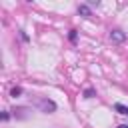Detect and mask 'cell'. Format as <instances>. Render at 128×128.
<instances>
[{"label": "cell", "instance_id": "cell-1", "mask_svg": "<svg viewBox=\"0 0 128 128\" xmlns=\"http://www.w3.org/2000/svg\"><path fill=\"white\" fill-rule=\"evenodd\" d=\"M36 106H38V110L44 112V114H52V112H56V102L50 100V98H38V100H36Z\"/></svg>", "mask_w": 128, "mask_h": 128}, {"label": "cell", "instance_id": "cell-2", "mask_svg": "<svg viewBox=\"0 0 128 128\" xmlns=\"http://www.w3.org/2000/svg\"><path fill=\"white\" fill-rule=\"evenodd\" d=\"M110 40H112V42H116V44H120V42H124V40H126V32H122L120 28H116V30H112V32H110Z\"/></svg>", "mask_w": 128, "mask_h": 128}, {"label": "cell", "instance_id": "cell-3", "mask_svg": "<svg viewBox=\"0 0 128 128\" xmlns=\"http://www.w3.org/2000/svg\"><path fill=\"white\" fill-rule=\"evenodd\" d=\"M12 112H14V116H16V118H20V120H24V118H28V116H30V108H24V106L14 108Z\"/></svg>", "mask_w": 128, "mask_h": 128}, {"label": "cell", "instance_id": "cell-4", "mask_svg": "<svg viewBox=\"0 0 128 128\" xmlns=\"http://www.w3.org/2000/svg\"><path fill=\"white\" fill-rule=\"evenodd\" d=\"M78 14H82V16H92V12H90V8H88L86 4H80V6H78Z\"/></svg>", "mask_w": 128, "mask_h": 128}, {"label": "cell", "instance_id": "cell-5", "mask_svg": "<svg viewBox=\"0 0 128 128\" xmlns=\"http://www.w3.org/2000/svg\"><path fill=\"white\" fill-rule=\"evenodd\" d=\"M10 96H12V98H18V96H22V88H20V86H14V88L10 90Z\"/></svg>", "mask_w": 128, "mask_h": 128}, {"label": "cell", "instance_id": "cell-6", "mask_svg": "<svg viewBox=\"0 0 128 128\" xmlns=\"http://www.w3.org/2000/svg\"><path fill=\"white\" fill-rule=\"evenodd\" d=\"M114 108H116V112H120V114H124V116H128V106H124V104H116Z\"/></svg>", "mask_w": 128, "mask_h": 128}, {"label": "cell", "instance_id": "cell-7", "mask_svg": "<svg viewBox=\"0 0 128 128\" xmlns=\"http://www.w3.org/2000/svg\"><path fill=\"white\" fill-rule=\"evenodd\" d=\"M92 96H94V90H92V88L84 90V98H92Z\"/></svg>", "mask_w": 128, "mask_h": 128}, {"label": "cell", "instance_id": "cell-8", "mask_svg": "<svg viewBox=\"0 0 128 128\" xmlns=\"http://www.w3.org/2000/svg\"><path fill=\"white\" fill-rule=\"evenodd\" d=\"M70 40L76 42V30H70Z\"/></svg>", "mask_w": 128, "mask_h": 128}, {"label": "cell", "instance_id": "cell-9", "mask_svg": "<svg viewBox=\"0 0 128 128\" xmlns=\"http://www.w3.org/2000/svg\"><path fill=\"white\" fill-rule=\"evenodd\" d=\"M8 118H10V114H8V112H2V120H4V122H6V120H8Z\"/></svg>", "mask_w": 128, "mask_h": 128}, {"label": "cell", "instance_id": "cell-10", "mask_svg": "<svg viewBox=\"0 0 128 128\" xmlns=\"http://www.w3.org/2000/svg\"><path fill=\"white\" fill-rule=\"evenodd\" d=\"M118 128H128V124H120V126H118Z\"/></svg>", "mask_w": 128, "mask_h": 128}]
</instances>
